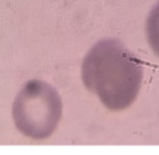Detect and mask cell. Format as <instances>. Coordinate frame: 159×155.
I'll return each instance as SVG.
<instances>
[{"mask_svg": "<svg viewBox=\"0 0 159 155\" xmlns=\"http://www.w3.org/2000/svg\"><path fill=\"white\" fill-rule=\"evenodd\" d=\"M63 104L57 91L38 80L29 81L13 103L12 115L17 129L34 139L51 136L61 117Z\"/></svg>", "mask_w": 159, "mask_h": 155, "instance_id": "2", "label": "cell"}, {"mask_svg": "<svg viewBox=\"0 0 159 155\" xmlns=\"http://www.w3.org/2000/svg\"><path fill=\"white\" fill-rule=\"evenodd\" d=\"M146 35L149 44L159 56V3L154 7V9L150 12L146 22Z\"/></svg>", "mask_w": 159, "mask_h": 155, "instance_id": "3", "label": "cell"}, {"mask_svg": "<svg viewBox=\"0 0 159 155\" xmlns=\"http://www.w3.org/2000/svg\"><path fill=\"white\" fill-rule=\"evenodd\" d=\"M82 81L110 111H123L138 95L142 66L120 42L104 39L85 56Z\"/></svg>", "mask_w": 159, "mask_h": 155, "instance_id": "1", "label": "cell"}]
</instances>
